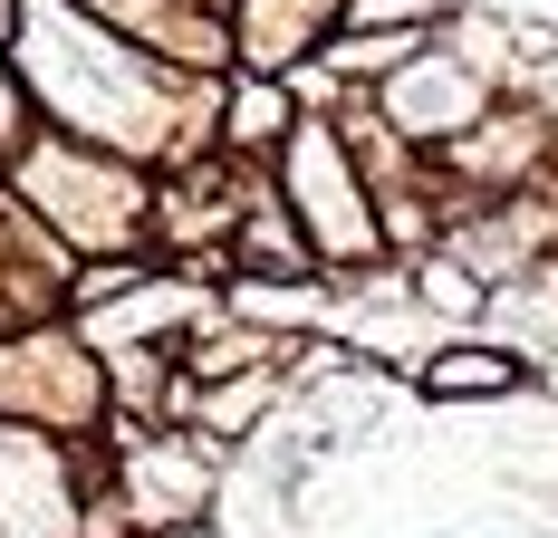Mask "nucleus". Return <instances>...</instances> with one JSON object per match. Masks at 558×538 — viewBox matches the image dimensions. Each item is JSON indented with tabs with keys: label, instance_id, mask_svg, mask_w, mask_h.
Listing matches in <instances>:
<instances>
[{
	"label": "nucleus",
	"instance_id": "nucleus-1",
	"mask_svg": "<svg viewBox=\"0 0 558 538\" xmlns=\"http://www.w3.org/2000/svg\"><path fill=\"white\" fill-rule=\"evenodd\" d=\"M434 394H501V384H520V366L510 356H452V366H434Z\"/></svg>",
	"mask_w": 558,
	"mask_h": 538
},
{
	"label": "nucleus",
	"instance_id": "nucleus-2",
	"mask_svg": "<svg viewBox=\"0 0 558 538\" xmlns=\"http://www.w3.org/2000/svg\"><path fill=\"white\" fill-rule=\"evenodd\" d=\"M260 135H279V87H251L241 97V145H260Z\"/></svg>",
	"mask_w": 558,
	"mask_h": 538
}]
</instances>
